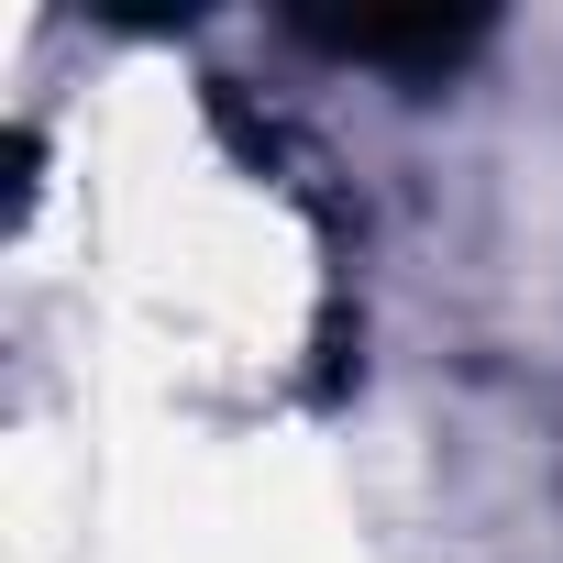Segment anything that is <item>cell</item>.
I'll return each instance as SVG.
<instances>
[{
	"label": "cell",
	"instance_id": "1",
	"mask_svg": "<svg viewBox=\"0 0 563 563\" xmlns=\"http://www.w3.org/2000/svg\"><path fill=\"white\" fill-rule=\"evenodd\" d=\"M475 34H486L475 12H420V23L354 12V23H310V45H332V56H365V67H453Z\"/></svg>",
	"mask_w": 563,
	"mask_h": 563
}]
</instances>
